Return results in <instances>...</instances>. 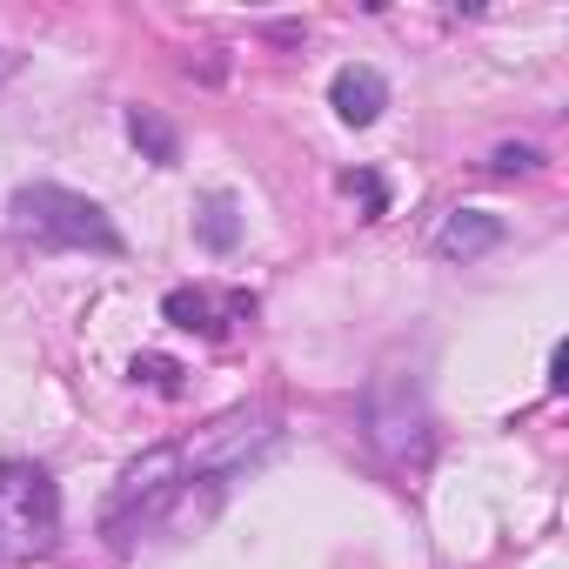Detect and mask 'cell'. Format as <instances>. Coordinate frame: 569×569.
Returning <instances> with one entry per match:
<instances>
[{
	"label": "cell",
	"mask_w": 569,
	"mask_h": 569,
	"mask_svg": "<svg viewBox=\"0 0 569 569\" xmlns=\"http://www.w3.org/2000/svg\"><path fill=\"white\" fill-rule=\"evenodd\" d=\"M562 382H569V349L549 356V396H562Z\"/></svg>",
	"instance_id": "obj_12"
},
{
	"label": "cell",
	"mask_w": 569,
	"mask_h": 569,
	"mask_svg": "<svg viewBox=\"0 0 569 569\" xmlns=\"http://www.w3.org/2000/svg\"><path fill=\"white\" fill-rule=\"evenodd\" d=\"M128 134H134V148H141L154 168H174V161H181V141H174V128H168L154 108H128Z\"/></svg>",
	"instance_id": "obj_7"
},
{
	"label": "cell",
	"mask_w": 569,
	"mask_h": 569,
	"mask_svg": "<svg viewBox=\"0 0 569 569\" xmlns=\"http://www.w3.org/2000/svg\"><path fill=\"white\" fill-rule=\"evenodd\" d=\"M134 382H154L161 396H181V369L168 356H134Z\"/></svg>",
	"instance_id": "obj_9"
},
{
	"label": "cell",
	"mask_w": 569,
	"mask_h": 569,
	"mask_svg": "<svg viewBox=\"0 0 569 569\" xmlns=\"http://www.w3.org/2000/svg\"><path fill=\"white\" fill-rule=\"evenodd\" d=\"M161 316L174 322V329H188V336H208V342H221L234 322H248L254 316V296H208V289H174L168 302H161Z\"/></svg>",
	"instance_id": "obj_4"
},
{
	"label": "cell",
	"mask_w": 569,
	"mask_h": 569,
	"mask_svg": "<svg viewBox=\"0 0 569 569\" xmlns=\"http://www.w3.org/2000/svg\"><path fill=\"white\" fill-rule=\"evenodd\" d=\"M61 542V489L41 462L8 456L0 462V556L8 562H34L54 556Z\"/></svg>",
	"instance_id": "obj_2"
},
{
	"label": "cell",
	"mask_w": 569,
	"mask_h": 569,
	"mask_svg": "<svg viewBox=\"0 0 569 569\" xmlns=\"http://www.w3.org/2000/svg\"><path fill=\"white\" fill-rule=\"evenodd\" d=\"M496 241H502V221L482 214V208H456V214L436 228V254H442V261H476V254H489Z\"/></svg>",
	"instance_id": "obj_6"
},
{
	"label": "cell",
	"mask_w": 569,
	"mask_h": 569,
	"mask_svg": "<svg viewBox=\"0 0 569 569\" xmlns=\"http://www.w3.org/2000/svg\"><path fill=\"white\" fill-rule=\"evenodd\" d=\"M329 108H336L349 128H369V121H382V108H389V81H382L369 61H349V68H336V81H329Z\"/></svg>",
	"instance_id": "obj_5"
},
{
	"label": "cell",
	"mask_w": 569,
	"mask_h": 569,
	"mask_svg": "<svg viewBox=\"0 0 569 569\" xmlns=\"http://www.w3.org/2000/svg\"><path fill=\"white\" fill-rule=\"evenodd\" d=\"M201 241H208L214 254H228V248L241 241V214H234L228 194H208V201H201Z\"/></svg>",
	"instance_id": "obj_8"
},
{
	"label": "cell",
	"mask_w": 569,
	"mask_h": 569,
	"mask_svg": "<svg viewBox=\"0 0 569 569\" xmlns=\"http://www.w3.org/2000/svg\"><path fill=\"white\" fill-rule=\"evenodd\" d=\"M8 228L34 248H94V254H121V228L108 221L101 201L74 194V188H54V181H34L8 201Z\"/></svg>",
	"instance_id": "obj_1"
},
{
	"label": "cell",
	"mask_w": 569,
	"mask_h": 569,
	"mask_svg": "<svg viewBox=\"0 0 569 569\" xmlns=\"http://www.w3.org/2000/svg\"><path fill=\"white\" fill-rule=\"evenodd\" d=\"M529 168H542V154H536V148H516V141H509V148H496V154H489V174H502V181H509V174H529Z\"/></svg>",
	"instance_id": "obj_10"
},
{
	"label": "cell",
	"mask_w": 569,
	"mask_h": 569,
	"mask_svg": "<svg viewBox=\"0 0 569 569\" xmlns=\"http://www.w3.org/2000/svg\"><path fill=\"white\" fill-rule=\"evenodd\" d=\"M342 188H349V194H362V201H369V221H376V214H382V208H389V201H382V181H376V174H342Z\"/></svg>",
	"instance_id": "obj_11"
},
{
	"label": "cell",
	"mask_w": 569,
	"mask_h": 569,
	"mask_svg": "<svg viewBox=\"0 0 569 569\" xmlns=\"http://www.w3.org/2000/svg\"><path fill=\"white\" fill-rule=\"evenodd\" d=\"M369 436L389 462H429L436 449V422H429V402H422V382L402 376V369H382L369 382Z\"/></svg>",
	"instance_id": "obj_3"
}]
</instances>
